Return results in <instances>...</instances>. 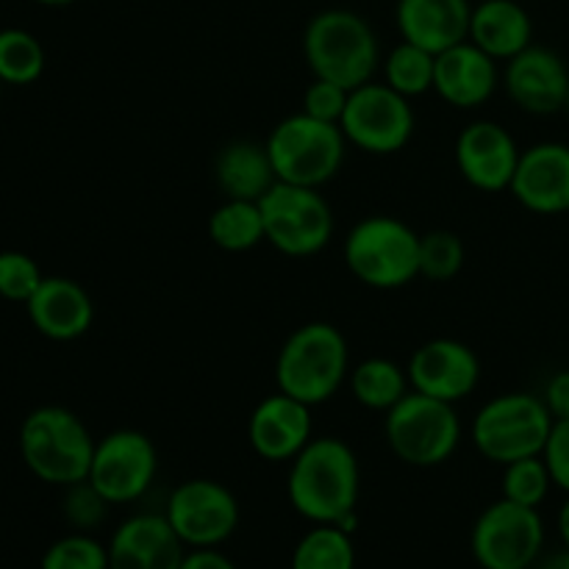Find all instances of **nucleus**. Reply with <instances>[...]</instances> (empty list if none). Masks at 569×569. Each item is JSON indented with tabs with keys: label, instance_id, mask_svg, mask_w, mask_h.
I'll return each mask as SVG.
<instances>
[{
	"label": "nucleus",
	"instance_id": "38",
	"mask_svg": "<svg viewBox=\"0 0 569 569\" xmlns=\"http://www.w3.org/2000/svg\"><path fill=\"white\" fill-rule=\"evenodd\" d=\"M178 569H237V565L220 548H194L187 550Z\"/></svg>",
	"mask_w": 569,
	"mask_h": 569
},
{
	"label": "nucleus",
	"instance_id": "34",
	"mask_svg": "<svg viewBox=\"0 0 569 569\" xmlns=\"http://www.w3.org/2000/svg\"><path fill=\"white\" fill-rule=\"evenodd\" d=\"M42 270L37 261L20 250L0 253V298L11 303H28L42 283Z\"/></svg>",
	"mask_w": 569,
	"mask_h": 569
},
{
	"label": "nucleus",
	"instance_id": "42",
	"mask_svg": "<svg viewBox=\"0 0 569 569\" xmlns=\"http://www.w3.org/2000/svg\"><path fill=\"white\" fill-rule=\"evenodd\" d=\"M565 109H567V114H569V94H567V106H565Z\"/></svg>",
	"mask_w": 569,
	"mask_h": 569
},
{
	"label": "nucleus",
	"instance_id": "26",
	"mask_svg": "<svg viewBox=\"0 0 569 569\" xmlns=\"http://www.w3.org/2000/svg\"><path fill=\"white\" fill-rule=\"evenodd\" d=\"M209 239L226 253H248L264 242L259 200L226 198L209 217Z\"/></svg>",
	"mask_w": 569,
	"mask_h": 569
},
{
	"label": "nucleus",
	"instance_id": "24",
	"mask_svg": "<svg viewBox=\"0 0 569 569\" xmlns=\"http://www.w3.org/2000/svg\"><path fill=\"white\" fill-rule=\"evenodd\" d=\"M214 181L226 198L261 200L278 183L264 142L233 139L217 153Z\"/></svg>",
	"mask_w": 569,
	"mask_h": 569
},
{
	"label": "nucleus",
	"instance_id": "28",
	"mask_svg": "<svg viewBox=\"0 0 569 569\" xmlns=\"http://www.w3.org/2000/svg\"><path fill=\"white\" fill-rule=\"evenodd\" d=\"M383 83L400 92L403 98H420L433 92V78H437V53L420 48V44L400 42L381 61Z\"/></svg>",
	"mask_w": 569,
	"mask_h": 569
},
{
	"label": "nucleus",
	"instance_id": "23",
	"mask_svg": "<svg viewBox=\"0 0 569 569\" xmlns=\"http://www.w3.org/2000/svg\"><path fill=\"white\" fill-rule=\"evenodd\" d=\"M467 39L495 61H509L533 44V20L517 0H481L472 6Z\"/></svg>",
	"mask_w": 569,
	"mask_h": 569
},
{
	"label": "nucleus",
	"instance_id": "4",
	"mask_svg": "<svg viewBox=\"0 0 569 569\" xmlns=\"http://www.w3.org/2000/svg\"><path fill=\"white\" fill-rule=\"evenodd\" d=\"M98 439L64 406H39L20 426V456L33 478L53 487L87 481Z\"/></svg>",
	"mask_w": 569,
	"mask_h": 569
},
{
	"label": "nucleus",
	"instance_id": "2",
	"mask_svg": "<svg viewBox=\"0 0 569 569\" xmlns=\"http://www.w3.org/2000/svg\"><path fill=\"white\" fill-rule=\"evenodd\" d=\"M350 376V348L333 322L311 320L283 339L276 359L278 392L306 406H322Z\"/></svg>",
	"mask_w": 569,
	"mask_h": 569
},
{
	"label": "nucleus",
	"instance_id": "8",
	"mask_svg": "<svg viewBox=\"0 0 569 569\" xmlns=\"http://www.w3.org/2000/svg\"><path fill=\"white\" fill-rule=\"evenodd\" d=\"M383 439L403 465L442 467L461 445V420L453 403L428 398L411 389L383 415Z\"/></svg>",
	"mask_w": 569,
	"mask_h": 569
},
{
	"label": "nucleus",
	"instance_id": "41",
	"mask_svg": "<svg viewBox=\"0 0 569 569\" xmlns=\"http://www.w3.org/2000/svg\"><path fill=\"white\" fill-rule=\"evenodd\" d=\"M33 3L50 6V9H61V6H72V3H78V0H33Z\"/></svg>",
	"mask_w": 569,
	"mask_h": 569
},
{
	"label": "nucleus",
	"instance_id": "30",
	"mask_svg": "<svg viewBox=\"0 0 569 569\" xmlns=\"http://www.w3.org/2000/svg\"><path fill=\"white\" fill-rule=\"evenodd\" d=\"M550 487L556 483L542 456L511 461L503 467V478H500V495L511 503L528 506V509H539L548 500Z\"/></svg>",
	"mask_w": 569,
	"mask_h": 569
},
{
	"label": "nucleus",
	"instance_id": "33",
	"mask_svg": "<svg viewBox=\"0 0 569 569\" xmlns=\"http://www.w3.org/2000/svg\"><path fill=\"white\" fill-rule=\"evenodd\" d=\"M111 503L92 487L89 481H78L64 487V500H61V511H64V520L70 522L76 531L92 533L94 528H100L109 517Z\"/></svg>",
	"mask_w": 569,
	"mask_h": 569
},
{
	"label": "nucleus",
	"instance_id": "13",
	"mask_svg": "<svg viewBox=\"0 0 569 569\" xmlns=\"http://www.w3.org/2000/svg\"><path fill=\"white\" fill-rule=\"evenodd\" d=\"M156 472H159V450L153 439L133 428H120L98 439L87 481L111 506H128L153 487Z\"/></svg>",
	"mask_w": 569,
	"mask_h": 569
},
{
	"label": "nucleus",
	"instance_id": "17",
	"mask_svg": "<svg viewBox=\"0 0 569 569\" xmlns=\"http://www.w3.org/2000/svg\"><path fill=\"white\" fill-rule=\"evenodd\" d=\"M509 192L533 214L569 211V144L539 142L522 150Z\"/></svg>",
	"mask_w": 569,
	"mask_h": 569
},
{
	"label": "nucleus",
	"instance_id": "10",
	"mask_svg": "<svg viewBox=\"0 0 569 569\" xmlns=\"http://www.w3.org/2000/svg\"><path fill=\"white\" fill-rule=\"evenodd\" d=\"M470 550L481 569H533L545 550L542 515L506 498L495 500L472 526Z\"/></svg>",
	"mask_w": 569,
	"mask_h": 569
},
{
	"label": "nucleus",
	"instance_id": "3",
	"mask_svg": "<svg viewBox=\"0 0 569 569\" xmlns=\"http://www.w3.org/2000/svg\"><path fill=\"white\" fill-rule=\"evenodd\" d=\"M303 59L311 76L353 92L376 81V72L381 70V44L359 11L322 9L306 22Z\"/></svg>",
	"mask_w": 569,
	"mask_h": 569
},
{
	"label": "nucleus",
	"instance_id": "32",
	"mask_svg": "<svg viewBox=\"0 0 569 569\" xmlns=\"http://www.w3.org/2000/svg\"><path fill=\"white\" fill-rule=\"evenodd\" d=\"M39 569H109V545L92 533L72 531L44 550Z\"/></svg>",
	"mask_w": 569,
	"mask_h": 569
},
{
	"label": "nucleus",
	"instance_id": "5",
	"mask_svg": "<svg viewBox=\"0 0 569 569\" xmlns=\"http://www.w3.org/2000/svg\"><path fill=\"white\" fill-rule=\"evenodd\" d=\"M342 259L365 287L378 292L403 289L420 278V233L392 214L361 217L345 237Z\"/></svg>",
	"mask_w": 569,
	"mask_h": 569
},
{
	"label": "nucleus",
	"instance_id": "31",
	"mask_svg": "<svg viewBox=\"0 0 569 569\" xmlns=\"http://www.w3.org/2000/svg\"><path fill=\"white\" fill-rule=\"evenodd\" d=\"M465 259L467 250L459 233L437 228L420 237V276L428 281H453L465 270Z\"/></svg>",
	"mask_w": 569,
	"mask_h": 569
},
{
	"label": "nucleus",
	"instance_id": "39",
	"mask_svg": "<svg viewBox=\"0 0 569 569\" xmlns=\"http://www.w3.org/2000/svg\"><path fill=\"white\" fill-rule=\"evenodd\" d=\"M533 569H569V548H561L556 550V553L545 556V559H539Z\"/></svg>",
	"mask_w": 569,
	"mask_h": 569
},
{
	"label": "nucleus",
	"instance_id": "9",
	"mask_svg": "<svg viewBox=\"0 0 569 569\" xmlns=\"http://www.w3.org/2000/svg\"><path fill=\"white\" fill-rule=\"evenodd\" d=\"M264 242L289 259H311L333 239V209L320 189L278 181L259 200Z\"/></svg>",
	"mask_w": 569,
	"mask_h": 569
},
{
	"label": "nucleus",
	"instance_id": "40",
	"mask_svg": "<svg viewBox=\"0 0 569 569\" xmlns=\"http://www.w3.org/2000/svg\"><path fill=\"white\" fill-rule=\"evenodd\" d=\"M559 537L561 542H565V548H569V498L565 500V506H561L559 511Z\"/></svg>",
	"mask_w": 569,
	"mask_h": 569
},
{
	"label": "nucleus",
	"instance_id": "22",
	"mask_svg": "<svg viewBox=\"0 0 569 569\" xmlns=\"http://www.w3.org/2000/svg\"><path fill=\"white\" fill-rule=\"evenodd\" d=\"M470 0H398L395 22L403 42L431 53L453 48L470 37Z\"/></svg>",
	"mask_w": 569,
	"mask_h": 569
},
{
	"label": "nucleus",
	"instance_id": "19",
	"mask_svg": "<svg viewBox=\"0 0 569 569\" xmlns=\"http://www.w3.org/2000/svg\"><path fill=\"white\" fill-rule=\"evenodd\" d=\"M187 545L164 515H133L109 539V569H178Z\"/></svg>",
	"mask_w": 569,
	"mask_h": 569
},
{
	"label": "nucleus",
	"instance_id": "1",
	"mask_svg": "<svg viewBox=\"0 0 569 569\" xmlns=\"http://www.w3.org/2000/svg\"><path fill=\"white\" fill-rule=\"evenodd\" d=\"M287 498L311 526H339L356 531L361 498V465L356 450L339 437H315L292 461Z\"/></svg>",
	"mask_w": 569,
	"mask_h": 569
},
{
	"label": "nucleus",
	"instance_id": "35",
	"mask_svg": "<svg viewBox=\"0 0 569 569\" xmlns=\"http://www.w3.org/2000/svg\"><path fill=\"white\" fill-rule=\"evenodd\" d=\"M350 89L339 87L333 81H322V78H315V81L306 87L303 92V109L309 117L322 122H342L345 106H348Z\"/></svg>",
	"mask_w": 569,
	"mask_h": 569
},
{
	"label": "nucleus",
	"instance_id": "6",
	"mask_svg": "<svg viewBox=\"0 0 569 569\" xmlns=\"http://www.w3.org/2000/svg\"><path fill=\"white\" fill-rule=\"evenodd\" d=\"M276 178L295 187L322 189L339 176L348 139L337 122H322L306 111L283 117L264 139Z\"/></svg>",
	"mask_w": 569,
	"mask_h": 569
},
{
	"label": "nucleus",
	"instance_id": "20",
	"mask_svg": "<svg viewBox=\"0 0 569 569\" xmlns=\"http://www.w3.org/2000/svg\"><path fill=\"white\" fill-rule=\"evenodd\" d=\"M498 61L483 53L470 39L437 53V78L433 92L448 106L461 111L478 109L487 103L500 87Z\"/></svg>",
	"mask_w": 569,
	"mask_h": 569
},
{
	"label": "nucleus",
	"instance_id": "29",
	"mask_svg": "<svg viewBox=\"0 0 569 569\" xmlns=\"http://www.w3.org/2000/svg\"><path fill=\"white\" fill-rule=\"evenodd\" d=\"M44 72V48L31 31L3 28L0 31V83L28 87Z\"/></svg>",
	"mask_w": 569,
	"mask_h": 569
},
{
	"label": "nucleus",
	"instance_id": "7",
	"mask_svg": "<svg viewBox=\"0 0 569 569\" xmlns=\"http://www.w3.org/2000/svg\"><path fill=\"white\" fill-rule=\"evenodd\" d=\"M553 415L539 395H495L472 417V448L483 459L500 467L528 459V456H542L550 431H553Z\"/></svg>",
	"mask_w": 569,
	"mask_h": 569
},
{
	"label": "nucleus",
	"instance_id": "18",
	"mask_svg": "<svg viewBox=\"0 0 569 569\" xmlns=\"http://www.w3.org/2000/svg\"><path fill=\"white\" fill-rule=\"evenodd\" d=\"M250 448L259 459L283 465L292 461L315 439L311 406L276 392L261 400L248 420Z\"/></svg>",
	"mask_w": 569,
	"mask_h": 569
},
{
	"label": "nucleus",
	"instance_id": "21",
	"mask_svg": "<svg viewBox=\"0 0 569 569\" xmlns=\"http://www.w3.org/2000/svg\"><path fill=\"white\" fill-rule=\"evenodd\" d=\"M26 309L33 328L53 342L81 339L94 322V303L89 292L64 276H44Z\"/></svg>",
	"mask_w": 569,
	"mask_h": 569
},
{
	"label": "nucleus",
	"instance_id": "37",
	"mask_svg": "<svg viewBox=\"0 0 569 569\" xmlns=\"http://www.w3.org/2000/svg\"><path fill=\"white\" fill-rule=\"evenodd\" d=\"M542 400L556 422L569 420V370L556 372V376L550 378L548 387H545Z\"/></svg>",
	"mask_w": 569,
	"mask_h": 569
},
{
	"label": "nucleus",
	"instance_id": "43",
	"mask_svg": "<svg viewBox=\"0 0 569 569\" xmlns=\"http://www.w3.org/2000/svg\"><path fill=\"white\" fill-rule=\"evenodd\" d=\"M0 87H3V83H0Z\"/></svg>",
	"mask_w": 569,
	"mask_h": 569
},
{
	"label": "nucleus",
	"instance_id": "36",
	"mask_svg": "<svg viewBox=\"0 0 569 569\" xmlns=\"http://www.w3.org/2000/svg\"><path fill=\"white\" fill-rule=\"evenodd\" d=\"M542 459L548 461V470L553 483L569 495V420L553 422L548 445H545Z\"/></svg>",
	"mask_w": 569,
	"mask_h": 569
},
{
	"label": "nucleus",
	"instance_id": "25",
	"mask_svg": "<svg viewBox=\"0 0 569 569\" xmlns=\"http://www.w3.org/2000/svg\"><path fill=\"white\" fill-rule=\"evenodd\" d=\"M348 381L356 403L365 406V409L370 411H381V415H387L392 406H398L400 400L411 392V381L406 367L387 359V356L361 359L359 365L350 370Z\"/></svg>",
	"mask_w": 569,
	"mask_h": 569
},
{
	"label": "nucleus",
	"instance_id": "16",
	"mask_svg": "<svg viewBox=\"0 0 569 569\" xmlns=\"http://www.w3.org/2000/svg\"><path fill=\"white\" fill-rule=\"evenodd\" d=\"M503 87L511 103L526 114L548 117L567 106L569 70L556 50L528 44L522 53L506 61Z\"/></svg>",
	"mask_w": 569,
	"mask_h": 569
},
{
	"label": "nucleus",
	"instance_id": "12",
	"mask_svg": "<svg viewBox=\"0 0 569 569\" xmlns=\"http://www.w3.org/2000/svg\"><path fill=\"white\" fill-rule=\"evenodd\" d=\"M164 517L189 550L220 548L237 533L242 509L226 483L211 478H189L172 489Z\"/></svg>",
	"mask_w": 569,
	"mask_h": 569
},
{
	"label": "nucleus",
	"instance_id": "11",
	"mask_svg": "<svg viewBox=\"0 0 569 569\" xmlns=\"http://www.w3.org/2000/svg\"><path fill=\"white\" fill-rule=\"evenodd\" d=\"M339 128L361 153L395 156L415 137L417 117L409 98L389 83L370 81L350 92Z\"/></svg>",
	"mask_w": 569,
	"mask_h": 569
},
{
	"label": "nucleus",
	"instance_id": "27",
	"mask_svg": "<svg viewBox=\"0 0 569 569\" xmlns=\"http://www.w3.org/2000/svg\"><path fill=\"white\" fill-rule=\"evenodd\" d=\"M289 569H356L353 533L339 526H311L295 545Z\"/></svg>",
	"mask_w": 569,
	"mask_h": 569
},
{
	"label": "nucleus",
	"instance_id": "14",
	"mask_svg": "<svg viewBox=\"0 0 569 569\" xmlns=\"http://www.w3.org/2000/svg\"><path fill=\"white\" fill-rule=\"evenodd\" d=\"M406 372L415 392L456 406L481 383V359L470 345L439 337L428 339L411 353Z\"/></svg>",
	"mask_w": 569,
	"mask_h": 569
},
{
	"label": "nucleus",
	"instance_id": "15",
	"mask_svg": "<svg viewBox=\"0 0 569 569\" xmlns=\"http://www.w3.org/2000/svg\"><path fill=\"white\" fill-rule=\"evenodd\" d=\"M517 139L511 137L509 128L495 120H476L461 128L456 137L453 156L461 178L472 189L487 194L506 192L515 181L517 164H520Z\"/></svg>",
	"mask_w": 569,
	"mask_h": 569
}]
</instances>
